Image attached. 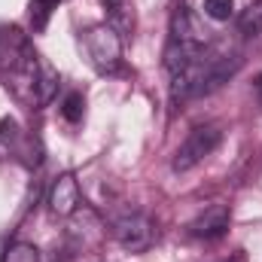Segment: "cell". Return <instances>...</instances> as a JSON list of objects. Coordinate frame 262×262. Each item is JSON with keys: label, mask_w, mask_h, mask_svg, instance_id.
<instances>
[{"label": "cell", "mask_w": 262, "mask_h": 262, "mask_svg": "<svg viewBox=\"0 0 262 262\" xmlns=\"http://www.w3.org/2000/svg\"><path fill=\"white\" fill-rule=\"evenodd\" d=\"M3 262H40V250L28 241H12L3 250Z\"/></svg>", "instance_id": "obj_10"}, {"label": "cell", "mask_w": 262, "mask_h": 262, "mask_svg": "<svg viewBox=\"0 0 262 262\" xmlns=\"http://www.w3.org/2000/svg\"><path fill=\"white\" fill-rule=\"evenodd\" d=\"M82 113H85V98L79 92H70L61 104V116H64L70 125H79L82 122Z\"/></svg>", "instance_id": "obj_11"}, {"label": "cell", "mask_w": 262, "mask_h": 262, "mask_svg": "<svg viewBox=\"0 0 262 262\" xmlns=\"http://www.w3.org/2000/svg\"><path fill=\"white\" fill-rule=\"evenodd\" d=\"M58 3L61 0H31V28H34V34H40L49 25V18L58 9Z\"/></svg>", "instance_id": "obj_9"}, {"label": "cell", "mask_w": 262, "mask_h": 262, "mask_svg": "<svg viewBox=\"0 0 262 262\" xmlns=\"http://www.w3.org/2000/svg\"><path fill=\"white\" fill-rule=\"evenodd\" d=\"M226 229H229V207L226 204L204 207L195 220L189 223V235L192 238H204V241H213V238L226 235Z\"/></svg>", "instance_id": "obj_5"}, {"label": "cell", "mask_w": 262, "mask_h": 262, "mask_svg": "<svg viewBox=\"0 0 262 262\" xmlns=\"http://www.w3.org/2000/svg\"><path fill=\"white\" fill-rule=\"evenodd\" d=\"M220 140H223V131L216 128V125H198L186 134V140L180 143V149L174 152V162H171V168L174 171H189V168H195L198 162H204L216 146H220Z\"/></svg>", "instance_id": "obj_4"}, {"label": "cell", "mask_w": 262, "mask_h": 262, "mask_svg": "<svg viewBox=\"0 0 262 262\" xmlns=\"http://www.w3.org/2000/svg\"><path fill=\"white\" fill-rule=\"evenodd\" d=\"M204 15L213 18V21H229L235 15V0H204L201 3Z\"/></svg>", "instance_id": "obj_12"}, {"label": "cell", "mask_w": 262, "mask_h": 262, "mask_svg": "<svg viewBox=\"0 0 262 262\" xmlns=\"http://www.w3.org/2000/svg\"><path fill=\"white\" fill-rule=\"evenodd\" d=\"M79 207V183L76 177L67 171L61 177H55L52 189H49V210L55 216H70L73 210Z\"/></svg>", "instance_id": "obj_6"}, {"label": "cell", "mask_w": 262, "mask_h": 262, "mask_svg": "<svg viewBox=\"0 0 262 262\" xmlns=\"http://www.w3.org/2000/svg\"><path fill=\"white\" fill-rule=\"evenodd\" d=\"M256 92H259V95H262V76H259V79H256Z\"/></svg>", "instance_id": "obj_13"}, {"label": "cell", "mask_w": 262, "mask_h": 262, "mask_svg": "<svg viewBox=\"0 0 262 262\" xmlns=\"http://www.w3.org/2000/svg\"><path fill=\"white\" fill-rule=\"evenodd\" d=\"M113 235L128 253H146L156 241V223L143 210H125L113 220Z\"/></svg>", "instance_id": "obj_3"}, {"label": "cell", "mask_w": 262, "mask_h": 262, "mask_svg": "<svg viewBox=\"0 0 262 262\" xmlns=\"http://www.w3.org/2000/svg\"><path fill=\"white\" fill-rule=\"evenodd\" d=\"M82 46L89 61L98 73H119L122 70V37L113 25H95L82 34Z\"/></svg>", "instance_id": "obj_2"}, {"label": "cell", "mask_w": 262, "mask_h": 262, "mask_svg": "<svg viewBox=\"0 0 262 262\" xmlns=\"http://www.w3.org/2000/svg\"><path fill=\"white\" fill-rule=\"evenodd\" d=\"M238 28H241L244 37H259L262 34V0H253V3L241 12Z\"/></svg>", "instance_id": "obj_8"}, {"label": "cell", "mask_w": 262, "mask_h": 262, "mask_svg": "<svg viewBox=\"0 0 262 262\" xmlns=\"http://www.w3.org/2000/svg\"><path fill=\"white\" fill-rule=\"evenodd\" d=\"M232 262H241V259H232Z\"/></svg>", "instance_id": "obj_14"}, {"label": "cell", "mask_w": 262, "mask_h": 262, "mask_svg": "<svg viewBox=\"0 0 262 262\" xmlns=\"http://www.w3.org/2000/svg\"><path fill=\"white\" fill-rule=\"evenodd\" d=\"M43 55L21 28H0V79L25 104L37 107V79Z\"/></svg>", "instance_id": "obj_1"}, {"label": "cell", "mask_w": 262, "mask_h": 262, "mask_svg": "<svg viewBox=\"0 0 262 262\" xmlns=\"http://www.w3.org/2000/svg\"><path fill=\"white\" fill-rule=\"evenodd\" d=\"M58 92V70L43 58V67H40V79H37V107H46Z\"/></svg>", "instance_id": "obj_7"}]
</instances>
